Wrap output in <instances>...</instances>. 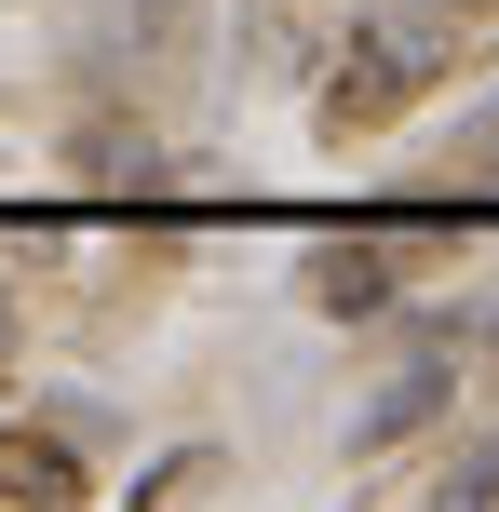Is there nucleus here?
Returning <instances> with one entry per match:
<instances>
[{
  "mask_svg": "<svg viewBox=\"0 0 499 512\" xmlns=\"http://www.w3.org/2000/svg\"><path fill=\"white\" fill-rule=\"evenodd\" d=\"M446 41H459V14L446 0H405V14H365L351 27V54L338 68H324V122H392L405 95H432V81H446Z\"/></svg>",
  "mask_w": 499,
  "mask_h": 512,
  "instance_id": "f257e3e1",
  "label": "nucleus"
},
{
  "mask_svg": "<svg viewBox=\"0 0 499 512\" xmlns=\"http://www.w3.org/2000/svg\"><path fill=\"white\" fill-rule=\"evenodd\" d=\"M0 499H27V512H68V499H95L81 486V459L54 432H0Z\"/></svg>",
  "mask_w": 499,
  "mask_h": 512,
  "instance_id": "f03ea898",
  "label": "nucleus"
},
{
  "mask_svg": "<svg viewBox=\"0 0 499 512\" xmlns=\"http://www.w3.org/2000/svg\"><path fill=\"white\" fill-rule=\"evenodd\" d=\"M446 391H459V378H446V364H432V351H419V364H405V378H392V391H378V405H365V418H351V459H378V445H405V432H419V418H432V405H446Z\"/></svg>",
  "mask_w": 499,
  "mask_h": 512,
  "instance_id": "7ed1b4c3",
  "label": "nucleus"
},
{
  "mask_svg": "<svg viewBox=\"0 0 499 512\" xmlns=\"http://www.w3.org/2000/svg\"><path fill=\"white\" fill-rule=\"evenodd\" d=\"M311 297L324 310H392V256H378V243H324L311 256Z\"/></svg>",
  "mask_w": 499,
  "mask_h": 512,
  "instance_id": "20e7f679",
  "label": "nucleus"
},
{
  "mask_svg": "<svg viewBox=\"0 0 499 512\" xmlns=\"http://www.w3.org/2000/svg\"><path fill=\"white\" fill-rule=\"evenodd\" d=\"M203 486H216V445H176V459L135 472V499H203Z\"/></svg>",
  "mask_w": 499,
  "mask_h": 512,
  "instance_id": "39448f33",
  "label": "nucleus"
},
{
  "mask_svg": "<svg viewBox=\"0 0 499 512\" xmlns=\"http://www.w3.org/2000/svg\"><path fill=\"white\" fill-rule=\"evenodd\" d=\"M432 499H446V512H486V499H499V432H486V445H473V459H459Z\"/></svg>",
  "mask_w": 499,
  "mask_h": 512,
  "instance_id": "423d86ee",
  "label": "nucleus"
},
{
  "mask_svg": "<svg viewBox=\"0 0 499 512\" xmlns=\"http://www.w3.org/2000/svg\"><path fill=\"white\" fill-rule=\"evenodd\" d=\"M0 351H14V310H0Z\"/></svg>",
  "mask_w": 499,
  "mask_h": 512,
  "instance_id": "0eeeda50",
  "label": "nucleus"
}]
</instances>
